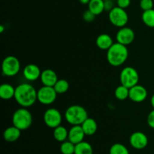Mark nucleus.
Returning <instances> with one entry per match:
<instances>
[{
    "label": "nucleus",
    "instance_id": "f257e3e1",
    "mask_svg": "<svg viewBox=\"0 0 154 154\" xmlns=\"http://www.w3.org/2000/svg\"><path fill=\"white\" fill-rule=\"evenodd\" d=\"M14 99L20 106L27 108L38 101L37 91L31 84L23 83L15 87Z\"/></svg>",
    "mask_w": 154,
    "mask_h": 154
},
{
    "label": "nucleus",
    "instance_id": "f03ea898",
    "mask_svg": "<svg viewBox=\"0 0 154 154\" xmlns=\"http://www.w3.org/2000/svg\"><path fill=\"white\" fill-rule=\"evenodd\" d=\"M129 56V51L125 45L122 44L114 43L107 51V60L111 66L118 67L123 65Z\"/></svg>",
    "mask_w": 154,
    "mask_h": 154
},
{
    "label": "nucleus",
    "instance_id": "7ed1b4c3",
    "mask_svg": "<svg viewBox=\"0 0 154 154\" xmlns=\"http://www.w3.org/2000/svg\"><path fill=\"white\" fill-rule=\"evenodd\" d=\"M65 118L72 126L81 125L87 118L88 114L84 107L78 105H71L65 112Z\"/></svg>",
    "mask_w": 154,
    "mask_h": 154
},
{
    "label": "nucleus",
    "instance_id": "20e7f679",
    "mask_svg": "<svg viewBox=\"0 0 154 154\" xmlns=\"http://www.w3.org/2000/svg\"><path fill=\"white\" fill-rule=\"evenodd\" d=\"M12 123L21 131L26 130L32 123V115L26 108L17 109L12 115Z\"/></svg>",
    "mask_w": 154,
    "mask_h": 154
},
{
    "label": "nucleus",
    "instance_id": "39448f33",
    "mask_svg": "<svg viewBox=\"0 0 154 154\" xmlns=\"http://www.w3.org/2000/svg\"><path fill=\"white\" fill-rule=\"evenodd\" d=\"M120 80L121 84L128 88L134 87L139 81V75L137 70L131 66H127L122 69L120 74Z\"/></svg>",
    "mask_w": 154,
    "mask_h": 154
},
{
    "label": "nucleus",
    "instance_id": "423d86ee",
    "mask_svg": "<svg viewBox=\"0 0 154 154\" xmlns=\"http://www.w3.org/2000/svg\"><path fill=\"white\" fill-rule=\"evenodd\" d=\"M20 69L19 60L14 56H8L2 63V71L3 75L7 77H14L17 75Z\"/></svg>",
    "mask_w": 154,
    "mask_h": 154
},
{
    "label": "nucleus",
    "instance_id": "0eeeda50",
    "mask_svg": "<svg viewBox=\"0 0 154 154\" xmlns=\"http://www.w3.org/2000/svg\"><path fill=\"white\" fill-rule=\"evenodd\" d=\"M108 18L112 25L114 26L121 27L125 26L129 20V16L125 9L116 6L108 14Z\"/></svg>",
    "mask_w": 154,
    "mask_h": 154
},
{
    "label": "nucleus",
    "instance_id": "6e6552de",
    "mask_svg": "<svg viewBox=\"0 0 154 154\" xmlns=\"http://www.w3.org/2000/svg\"><path fill=\"white\" fill-rule=\"evenodd\" d=\"M57 97V93L54 87L43 86L37 91L38 101L42 105H49L54 103Z\"/></svg>",
    "mask_w": 154,
    "mask_h": 154
},
{
    "label": "nucleus",
    "instance_id": "1a4fd4ad",
    "mask_svg": "<svg viewBox=\"0 0 154 154\" xmlns=\"http://www.w3.org/2000/svg\"><path fill=\"white\" fill-rule=\"evenodd\" d=\"M62 120V114L56 108H48L44 114V122L48 127L51 129H55L57 126H60Z\"/></svg>",
    "mask_w": 154,
    "mask_h": 154
},
{
    "label": "nucleus",
    "instance_id": "9d476101",
    "mask_svg": "<svg viewBox=\"0 0 154 154\" xmlns=\"http://www.w3.org/2000/svg\"><path fill=\"white\" fill-rule=\"evenodd\" d=\"M135 35L133 30L129 27L123 26L120 28L116 35V39L118 43L127 46L133 42Z\"/></svg>",
    "mask_w": 154,
    "mask_h": 154
},
{
    "label": "nucleus",
    "instance_id": "9b49d317",
    "mask_svg": "<svg viewBox=\"0 0 154 154\" xmlns=\"http://www.w3.org/2000/svg\"><path fill=\"white\" fill-rule=\"evenodd\" d=\"M129 144L136 150H142L148 144V138L144 132H135L130 135Z\"/></svg>",
    "mask_w": 154,
    "mask_h": 154
},
{
    "label": "nucleus",
    "instance_id": "f8f14e48",
    "mask_svg": "<svg viewBox=\"0 0 154 154\" xmlns=\"http://www.w3.org/2000/svg\"><path fill=\"white\" fill-rule=\"evenodd\" d=\"M147 97V90L144 87L139 84H136L134 87L129 88V99L136 103L143 102Z\"/></svg>",
    "mask_w": 154,
    "mask_h": 154
},
{
    "label": "nucleus",
    "instance_id": "ddd939ff",
    "mask_svg": "<svg viewBox=\"0 0 154 154\" xmlns=\"http://www.w3.org/2000/svg\"><path fill=\"white\" fill-rule=\"evenodd\" d=\"M24 78L29 81H35L40 78L42 71L35 64H28L24 67L23 71Z\"/></svg>",
    "mask_w": 154,
    "mask_h": 154
},
{
    "label": "nucleus",
    "instance_id": "4468645a",
    "mask_svg": "<svg viewBox=\"0 0 154 154\" xmlns=\"http://www.w3.org/2000/svg\"><path fill=\"white\" fill-rule=\"evenodd\" d=\"M85 135L81 125H75L72 126V127L69 129L68 140L74 144H77L84 141Z\"/></svg>",
    "mask_w": 154,
    "mask_h": 154
},
{
    "label": "nucleus",
    "instance_id": "2eb2a0df",
    "mask_svg": "<svg viewBox=\"0 0 154 154\" xmlns=\"http://www.w3.org/2000/svg\"><path fill=\"white\" fill-rule=\"evenodd\" d=\"M40 79L43 86L48 87H54L58 81L57 73L54 70L49 69L42 71Z\"/></svg>",
    "mask_w": 154,
    "mask_h": 154
},
{
    "label": "nucleus",
    "instance_id": "dca6fc26",
    "mask_svg": "<svg viewBox=\"0 0 154 154\" xmlns=\"http://www.w3.org/2000/svg\"><path fill=\"white\" fill-rule=\"evenodd\" d=\"M21 135V130L13 125L9 126L3 132V138L8 142H14L17 141Z\"/></svg>",
    "mask_w": 154,
    "mask_h": 154
},
{
    "label": "nucleus",
    "instance_id": "f3484780",
    "mask_svg": "<svg viewBox=\"0 0 154 154\" xmlns=\"http://www.w3.org/2000/svg\"><path fill=\"white\" fill-rule=\"evenodd\" d=\"M96 46L101 50L108 51L113 45V39L111 36L108 34H100L96 40Z\"/></svg>",
    "mask_w": 154,
    "mask_h": 154
},
{
    "label": "nucleus",
    "instance_id": "a211bd4d",
    "mask_svg": "<svg viewBox=\"0 0 154 154\" xmlns=\"http://www.w3.org/2000/svg\"><path fill=\"white\" fill-rule=\"evenodd\" d=\"M81 126L86 135H94L98 129V125L96 121L94 119L90 118V117H88Z\"/></svg>",
    "mask_w": 154,
    "mask_h": 154
},
{
    "label": "nucleus",
    "instance_id": "6ab92c4d",
    "mask_svg": "<svg viewBox=\"0 0 154 154\" xmlns=\"http://www.w3.org/2000/svg\"><path fill=\"white\" fill-rule=\"evenodd\" d=\"M15 88L9 84H3L0 86V97L4 100L14 98Z\"/></svg>",
    "mask_w": 154,
    "mask_h": 154
},
{
    "label": "nucleus",
    "instance_id": "aec40b11",
    "mask_svg": "<svg viewBox=\"0 0 154 154\" xmlns=\"http://www.w3.org/2000/svg\"><path fill=\"white\" fill-rule=\"evenodd\" d=\"M104 3L105 1L103 0H90L89 4L87 5L88 9L97 16L101 14L105 11Z\"/></svg>",
    "mask_w": 154,
    "mask_h": 154
},
{
    "label": "nucleus",
    "instance_id": "412c9836",
    "mask_svg": "<svg viewBox=\"0 0 154 154\" xmlns=\"http://www.w3.org/2000/svg\"><path fill=\"white\" fill-rule=\"evenodd\" d=\"M54 129V137L56 141H59V142H63V141H66V139H68L69 131L65 126L60 125Z\"/></svg>",
    "mask_w": 154,
    "mask_h": 154
},
{
    "label": "nucleus",
    "instance_id": "4be33fe9",
    "mask_svg": "<svg viewBox=\"0 0 154 154\" xmlns=\"http://www.w3.org/2000/svg\"><path fill=\"white\" fill-rule=\"evenodd\" d=\"M75 154H93V149L90 143L83 141L75 144Z\"/></svg>",
    "mask_w": 154,
    "mask_h": 154
},
{
    "label": "nucleus",
    "instance_id": "5701e85b",
    "mask_svg": "<svg viewBox=\"0 0 154 154\" xmlns=\"http://www.w3.org/2000/svg\"><path fill=\"white\" fill-rule=\"evenodd\" d=\"M114 96L116 99L120 101L126 100V99L129 98V88L125 87L124 85L118 86L114 90Z\"/></svg>",
    "mask_w": 154,
    "mask_h": 154
},
{
    "label": "nucleus",
    "instance_id": "b1692460",
    "mask_svg": "<svg viewBox=\"0 0 154 154\" xmlns=\"http://www.w3.org/2000/svg\"><path fill=\"white\" fill-rule=\"evenodd\" d=\"M141 19L147 26L154 28V9L144 11L141 15Z\"/></svg>",
    "mask_w": 154,
    "mask_h": 154
},
{
    "label": "nucleus",
    "instance_id": "393cba45",
    "mask_svg": "<svg viewBox=\"0 0 154 154\" xmlns=\"http://www.w3.org/2000/svg\"><path fill=\"white\" fill-rule=\"evenodd\" d=\"M54 88L57 93V94H63L69 90V84L66 80L58 79L57 82L54 86Z\"/></svg>",
    "mask_w": 154,
    "mask_h": 154
},
{
    "label": "nucleus",
    "instance_id": "a878e982",
    "mask_svg": "<svg viewBox=\"0 0 154 154\" xmlns=\"http://www.w3.org/2000/svg\"><path fill=\"white\" fill-rule=\"evenodd\" d=\"M109 154H129L127 147L120 143H115L111 147Z\"/></svg>",
    "mask_w": 154,
    "mask_h": 154
},
{
    "label": "nucleus",
    "instance_id": "bb28decb",
    "mask_svg": "<svg viewBox=\"0 0 154 154\" xmlns=\"http://www.w3.org/2000/svg\"><path fill=\"white\" fill-rule=\"evenodd\" d=\"M75 144L70 141H65L60 145V152L62 154H75Z\"/></svg>",
    "mask_w": 154,
    "mask_h": 154
},
{
    "label": "nucleus",
    "instance_id": "cd10ccee",
    "mask_svg": "<svg viewBox=\"0 0 154 154\" xmlns=\"http://www.w3.org/2000/svg\"><path fill=\"white\" fill-rule=\"evenodd\" d=\"M140 8L143 11H147L153 9V0H141L140 1Z\"/></svg>",
    "mask_w": 154,
    "mask_h": 154
},
{
    "label": "nucleus",
    "instance_id": "c85d7f7f",
    "mask_svg": "<svg viewBox=\"0 0 154 154\" xmlns=\"http://www.w3.org/2000/svg\"><path fill=\"white\" fill-rule=\"evenodd\" d=\"M96 14L93 13L92 11H90L89 9H87V11L84 12L83 14V19H84V21H86L87 23H91L93 22V20L96 18Z\"/></svg>",
    "mask_w": 154,
    "mask_h": 154
},
{
    "label": "nucleus",
    "instance_id": "c756f323",
    "mask_svg": "<svg viewBox=\"0 0 154 154\" xmlns=\"http://www.w3.org/2000/svg\"><path fill=\"white\" fill-rule=\"evenodd\" d=\"M117 4L118 7L123 9H126L130 5L131 0H117Z\"/></svg>",
    "mask_w": 154,
    "mask_h": 154
},
{
    "label": "nucleus",
    "instance_id": "7c9ffc66",
    "mask_svg": "<svg viewBox=\"0 0 154 154\" xmlns=\"http://www.w3.org/2000/svg\"><path fill=\"white\" fill-rule=\"evenodd\" d=\"M147 122L150 128L154 129V109L149 113L147 118Z\"/></svg>",
    "mask_w": 154,
    "mask_h": 154
},
{
    "label": "nucleus",
    "instance_id": "2f4dec72",
    "mask_svg": "<svg viewBox=\"0 0 154 154\" xmlns=\"http://www.w3.org/2000/svg\"><path fill=\"white\" fill-rule=\"evenodd\" d=\"M104 6H105V11L108 12L111 11L114 8V3H113V2L111 1V0H107V1H105Z\"/></svg>",
    "mask_w": 154,
    "mask_h": 154
},
{
    "label": "nucleus",
    "instance_id": "473e14b6",
    "mask_svg": "<svg viewBox=\"0 0 154 154\" xmlns=\"http://www.w3.org/2000/svg\"><path fill=\"white\" fill-rule=\"evenodd\" d=\"M90 0H79L80 2L83 5H88Z\"/></svg>",
    "mask_w": 154,
    "mask_h": 154
},
{
    "label": "nucleus",
    "instance_id": "72a5a7b5",
    "mask_svg": "<svg viewBox=\"0 0 154 154\" xmlns=\"http://www.w3.org/2000/svg\"><path fill=\"white\" fill-rule=\"evenodd\" d=\"M150 104H151L152 107H153L154 109V94L152 96L151 99H150Z\"/></svg>",
    "mask_w": 154,
    "mask_h": 154
},
{
    "label": "nucleus",
    "instance_id": "f704fd0d",
    "mask_svg": "<svg viewBox=\"0 0 154 154\" xmlns=\"http://www.w3.org/2000/svg\"><path fill=\"white\" fill-rule=\"evenodd\" d=\"M4 30H5V27H4V26H3V25H1V26H0V32L2 33L3 32H4Z\"/></svg>",
    "mask_w": 154,
    "mask_h": 154
},
{
    "label": "nucleus",
    "instance_id": "c9c22d12",
    "mask_svg": "<svg viewBox=\"0 0 154 154\" xmlns=\"http://www.w3.org/2000/svg\"><path fill=\"white\" fill-rule=\"evenodd\" d=\"M103 1H107V0H103Z\"/></svg>",
    "mask_w": 154,
    "mask_h": 154
}]
</instances>
